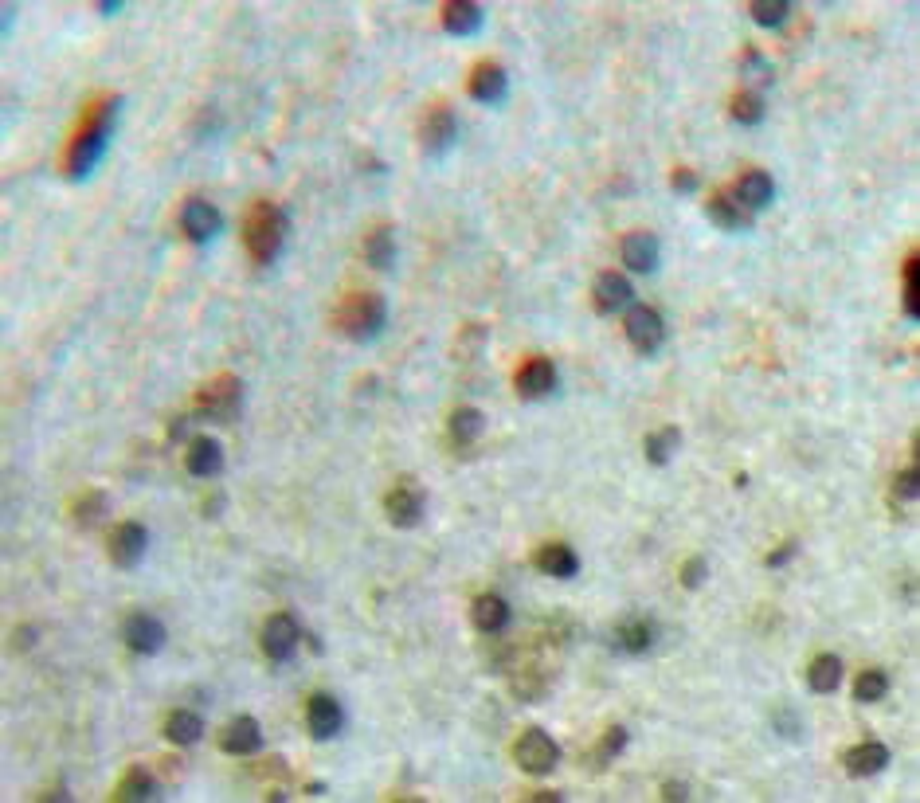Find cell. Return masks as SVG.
I'll list each match as a JSON object with an SVG mask.
<instances>
[{
  "label": "cell",
  "instance_id": "8",
  "mask_svg": "<svg viewBox=\"0 0 920 803\" xmlns=\"http://www.w3.org/2000/svg\"><path fill=\"white\" fill-rule=\"evenodd\" d=\"M623 330H627V341H631L639 353H654V349L666 341V322H662V314H658L654 306H631Z\"/></svg>",
  "mask_w": 920,
  "mask_h": 803
},
{
  "label": "cell",
  "instance_id": "24",
  "mask_svg": "<svg viewBox=\"0 0 920 803\" xmlns=\"http://www.w3.org/2000/svg\"><path fill=\"white\" fill-rule=\"evenodd\" d=\"M705 212H709V220H713L717 228H725V232H740V228H748V224H752V216L736 204L733 192H713V196H709V204H705Z\"/></svg>",
  "mask_w": 920,
  "mask_h": 803
},
{
  "label": "cell",
  "instance_id": "1",
  "mask_svg": "<svg viewBox=\"0 0 920 803\" xmlns=\"http://www.w3.org/2000/svg\"><path fill=\"white\" fill-rule=\"evenodd\" d=\"M114 122H118V98H102L83 118V130H79V138L71 142V153H67V177L71 181H83V177L94 173L102 149L114 134Z\"/></svg>",
  "mask_w": 920,
  "mask_h": 803
},
{
  "label": "cell",
  "instance_id": "18",
  "mask_svg": "<svg viewBox=\"0 0 920 803\" xmlns=\"http://www.w3.org/2000/svg\"><path fill=\"white\" fill-rule=\"evenodd\" d=\"M533 565L541 568L545 576L572 580V576L580 572V557H576V549H572V545H564V541H549V545H541V549L533 553Z\"/></svg>",
  "mask_w": 920,
  "mask_h": 803
},
{
  "label": "cell",
  "instance_id": "11",
  "mask_svg": "<svg viewBox=\"0 0 920 803\" xmlns=\"http://www.w3.org/2000/svg\"><path fill=\"white\" fill-rule=\"evenodd\" d=\"M149 549V533L141 521H122L114 533H110V557L118 568H134L145 557Z\"/></svg>",
  "mask_w": 920,
  "mask_h": 803
},
{
  "label": "cell",
  "instance_id": "23",
  "mask_svg": "<svg viewBox=\"0 0 920 803\" xmlns=\"http://www.w3.org/2000/svg\"><path fill=\"white\" fill-rule=\"evenodd\" d=\"M470 619H474L478 631L498 635V631H506L509 627V604L502 596H494V592H490V596H478L474 608H470Z\"/></svg>",
  "mask_w": 920,
  "mask_h": 803
},
{
  "label": "cell",
  "instance_id": "4",
  "mask_svg": "<svg viewBox=\"0 0 920 803\" xmlns=\"http://www.w3.org/2000/svg\"><path fill=\"white\" fill-rule=\"evenodd\" d=\"M239 408H243V384H239L235 373H220L212 384H204L196 392V408L192 412L200 420H212V424H231L239 416Z\"/></svg>",
  "mask_w": 920,
  "mask_h": 803
},
{
  "label": "cell",
  "instance_id": "19",
  "mask_svg": "<svg viewBox=\"0 0 920 803\" xmlns=\"http://www.w3.org/2000/svg\"><path fill=\"white\" fill-rule=\"evenodd\" d=\"M466 91H470V98L474 102H502L509 91V79L506 71L498 67V63H478L474 71H470V83H466Z\"/></svg>",
  "mask_w": 920,
  "mask_h": 803
},
{
  "label": "cell",
  "instance_id": "26",
  "mask_svg": "<svg viewBox=\"0 0 920 803\" xmlns=\"http://www.w3.org/2000/svg\"><path fill=\"white\" fill-rule=\"evenodd\" d=\"M165 737H169L173 745H181V749L196 745V741L204 737V717L192 713V709H173L169 721H165Z\"/></svg>",
  "mask_w": 920,
  "mask_h": 803
},
{
  "label": "cell",
  "instance_id": "43",
  "mask_svg": "<svg viewBox=\"0 0 920 803\" xmlns=\"http://www.w3.org/2000/svg\"><path fill=\"white\" fill-rule=\"evenodd\" d=\"M795 553H799V541H787L783 549H776V553H768V561H764V565H768V568H783L787 561H791V557H795Z\"/></svg>",
  "mask_w": 920,
  "mask_h": 803
},
{
  "label": "cell",
  "instance_id": "14",
  "mask_svg": "<svg viewBox=\"0 0 920 803\" xmlns=\"http://www.w3.org/2000/svg\"><path fill=\"white\" fill-rule=\"evenodd\" d=\"M181 228L192 243H208V239L224 228V220H220L216 204H208V200H188L181 212Z\"/></svg>",
  "mask_w": 920,
  "mask_h": 803
},
{
  "label": "cell",
  "instance_id": "13",
  "mask_svg": "<svg viewBox=\"0 0 920 803\" xmlns=\"http://www.w3.org/2000/svg\"><path fill=\"white\" fill-rule=\"evenodd\" d=\"M517 392L525 396V400H545L552 388H556V365H552L549 357H533V361H525L521 369H517Z\"/></svg>",
  "mask_w": 920,
  "mask_h": 803
},
{
  "label": "cell",
  "instance_id": "5",
  "mask_svg": "<svg viewBox=\"0 0 920 803\" xmlns=\"http://www.w3.org/2000/svg\"><path fill=\"white\" fill-rule=\"evenodd\" d=\"M513 760L529 776H549L552 768H556V760H560V749H556V741H552L545 729H525L517 737V745H513Z\"/></svg>",
  "mask_w": 920,
  "mask_h": 803
},
{
  "label": "cell",
  "instance_id": "36",
  "mask_svg": "<svg viewBox=\"0 0 920 803\" xmlns=\"http://www.w3.org/2000/svg\"><path fill=\"white\" fill-rule=\"evenodd\" d=\"M623 745H627V729H623V725H611V729L599 737L596 764H607V760H615V756L623 753Z\"/></svg>",
  "mask_w": 920,
  "mask_h": 803
},
{
  "label": "cell",
  "instance_id": "39",
  "mask_svg": "<svg viewBox=\"0 0 920 803\" xmlns=\"http://www.w3.org/2000/svg\"><path fill=\"white\" fill-rule=\"evenodd\" d=\"M917 267H920V259H917V251L905 259V314L909 318H917Z\"/></svg>",
  "mask_w": 920,
  "mask_h": 803
},
{
  "label": "cell",
  "instance_id": "34",
  "mask_svg": "<svg viewBox=\"0 0 920 803\" xmlns=\"http://www.w3.org/2000/svg\"><path fill=\"white\" fill-rule=\"evenodd\" d=\"M885 690H889V674L885 670H862L854 678V698L858 702H881Z\"/></svg>",
  "mask_w": 920,
  "mask_h": 803
},
{
  "label": "cell",
  "instance_id": "35",
  "mask_svg": "<svg viewBox=\"0 0 920 803\" xmlns=\"http://www.w3.org/2000/svg\"><path fill=\"white\" fill-rule=\"evenodd\" d=\"M787 12H791L787 0H752V4H748V16H752L760 28H780L783 20H787Z\"/></svg>",
  "mask_w": 920,
  "mask_h": 803
},
{
  "label": "cell",
  "instance_id": "27",
  "mask_svg": "<svg viewBox=\"0 0 920 803\" xmlns=\"http://www.w3.org/2000/svg\"><path fill=\"white\" fill-rule=\"evenodd\" d=\"M365 259H368V267H376V271H392V267H396V232H392L388 224L376 228V232H368Z\"/></svg>",
  "mask_w": 920,
  "mask_h": 803
},
{
  "label": "cell",
  "instance_id": "17",
  "mask_svg": "<svg viewBox=\"0 0 920 803\" xmlns=\"http://www.w3.org/2000/svg\"><path fill=\"white\" fill-rule=\"evenodd\" d=\"M619 255H623L627 271L650 275L658 267V239L650 236V232H627V236L619 239Z\"/></svg>",
  "mask_w": 920,
  "mask_h": 803
},
{
  "label": "cell",
  "instance_id": "40",
  "mask_svg": "<svg viewBox=\"0 0 920 803\" xmlns=\"http://www.w3.org/2000/svg\"><path fill=\"white\" fill-rule=\"evenodd\" d=\"M893 498H897V502H917L920 498V478H917L913 467L893 478Z\"/></svg>",
  "mask_w": 920,
  "mask_h": 803
},
{
  "label": "cell",
  "instance_id": "41",
  "mask_svg": "<svg viewBox=\"0 0 920 803\" xmlns=\"http://www.w3.org/2000/svg\"><path fill=\"white\" fill-rule=\"evenodd\" d=\"M705 576H709L705 557H690L686 568H682V588H701V584H705Z\"/></svg>",
  "mask_w": 920,
  "mask_h": 803
},
{
  "label": "cell",
  "instance_id": "32",
  "mask_svg": "<svg viewBox=\"0 0 920 803\" xmlns=\"http://www.w3.org/2000/svg\"><path fill=\"white\" fill-rule=\"evenodd\" d=\"M729 114H733V122H740V126H756V122H764V95H760V91H752V87L736 91L733 102H729Z\"/></svg>",
  "mask_w": 920,
  "mask_h": 803
},
{
  "label": "cell",
  "instance_id": "45",
  "mask_svg": "<svg viewBox=\"0 0 920 803\" xmlns=\"http://www.w3.org/2000/svg\"><path fill=\"white\" fill-rule=\"evenodd\" d=\"M533 803H560V792H541V796H533Z\"/></svg>",
  "mask_w": 920,
  "mask_h": 803
},
{
  "label": "cell",
  "instance_id": "37",
  "mask_svg": "<svg viewBox=\"0 0 920 803\" xmlns=\"http://www.w3.org/2000/svg\"><path fill=\"white\" fill-rule=\"evenodd\" d=\"M102 514H106V494H98V490H94V494H83L79 506H75V521H79V525H94Z\"/></svg>",
  "mask_w": 920,
  "mask_h": 803
},
{
  "label": "cell",
  "instance_id": "20",
  "mask_svg": "<svg viewBox=\"0 0 920 803\" xmlns=\"http://www.w3.org/2000/svg\"><path fill=\"white\" fill-rule=\"evenodd\" d=\"M306 725H310V733H314L318 741L337 737V729H341V706H337V698L314 694V698L306 702Z\"/></svg>",
  "mask_w": 920,
  "mask_h": 803
},
{
  "label": "cell",
  "instance_id": "6",
  "mask_svg": "<svg viewBox=\"0 0 920 803\" xmlns=\"http://www.w3.org/2000/svg\"><path fill=\"white\" fill-rule=\"evenodd\" d=\"M298 639H302V623H298L290 612H275L267 623H263L259 647H263V655H267L271 662H286L290 655H294Z\"/></svg>",
  "mask_w": 920,
  "mask_h": 803
},
{
  "label": "cell",
  "instance_id": "16",
  "mask_svg": "<svg viewBox=\"0 0 920 803\" xmlns=\"http://www.w3.org/2000/svg\"><path fill=\"white\" fill-rule=\"evenodd\" d=\"M220 749L228 756H251L263 749V729H259V721L255 717H235L228 729L220 733Z\"/></svg>",
  "mask_w": 920,
  "mask_h": 803
},
{
  "label": "cell",
  "instance_id": "44",
  "mask_svg": "<svg viewBox=\"0 0 920 803\" xmlns=\"http://www.w3.org/2000/svg\"><path fill=\"white\" fill-rule=\"evenodd\" d=\"M662 796H666V800H686V796H690V788H686V784H678V780H670V784H662Z\"/></svg>",
  "mask_w": 920,
  "mask_h": 803
},
{
  "label": "cell",
  "instance_id": "12",
  "mask_svg": "<svg viewBox=\"0 0 920 803\" xmlns=\"http://www.w3.org/2000/svg\"><path fill=\"white\" fill-rule=\"evenodd\" d=\"M384 514H388L392 525L412 529V525L423 521V494H419L415 486H408V482L392 486V490H388V498H384Z\"/></svg>",
  "mask_w": 920,
  "mask_h": 803
},
{
  "label": "cell",
  "instance_id": "10",
  "mask_svg": "<svg viewBox=\"0 0 920 803\" xmlns=\"http://www.w3.org/2000/svg\"><path fill=\"white\" fill-rule=\"evenodd\" d=\"M592 298H596L599 314H619V310H627L635 302V286L619 271H599L596 286H592Z\"/></svg>",
  "mask_w": 920,
  "mask_h": 803
},
{
  "label": "cell",
  "instance_id": "15",
  "mask_svg": "<svg viewBox=\"0 0 920 803\" xmlns=\"http://www.w3.org/2000/svg\"><path fill=\"white\" fill-rule=\"evenodd\" d=\"M772 196H776V181L764 173V169H748L740 181L733 185V200L744 208V212H760V208H768L772 204Z\"/></svg>",
  "mask_w": 920,
  "mask_h": 803
},
{
  "label": "cell",
  "instance_id": "33",
  "mask_svg": "<svg viewBox=\"0 0 920 803\" xmlns=\"http://www.w3.org/2000/svg\"><path fill=\"white\" fill-rule=\"evenodd\" d=\"M157 792V784H153V772L149 768H141V764H134L130 772H126V780L118 784V792H114V800L130 803V800H149Z\"/></svg>",
  "mask_w": 920,
  "mask_h": 803
},
{
  "label": "cell",
  "instance_id": "31",
  "mask_svg": "<svg viewBox=\"0 0 920 803\" xmlns=\"http://www.w3.org/2000/svg\"><path fill=\"white\" fill-rule=\"evenodd\" d=\"M807 678H811V690H815V694H834L838 682H842V662H838V655H819V659L811 662Z\"/></svg>",
  "mask_w": 920,
  "mask_h": 803
},
{
  "label": "cell",
  "instance_id": "29",
  "mask_svg": "<svg viewBox=\"0 0 920 803\" xmlns=\"http://www.w3.org/2000/svg\"><path fill=\"white\" fill-rule=\"evenodd\" d=\"M682 447V427H662V431H650L646 435V459L650 467H666L674 459V451Z\"/></svg>",
  "mask_w": 920,
  "mask_h": 803
},
{
  "label": "cell",
  "instance_id": "3",
  "mask_svg": "<svg viewBox=\"0 0 920 803\" xmlns=\"http://www.w3.org/2000/svg\"><path fill=\"white\" fill-rule=\"evenodd\" d=\"M384 322H388V306H384V298L372 294V290L345 294L341 306H337V314H333V326L345 333V337H353V341L376 337V333L384 330Z\"/></svg>",
  "mask_w": 920,
  "mask_h": 803
},
{
  "label": "cell",
  "instance_id": "9",
  "mask_svg": "<svg viewBox=\"0 0 920 803\" xmlns=\"http://www.w3.org/2000/svg\"><path fill=\"white\" fill-rule=\"evenodd\" d=\"M122 639L134 655H157L165 647V623L149 612H134L122 623Z\"/></svg>",
  "mask_w": 920,
  "mask_h": 803
},
{
  "label": "cell",
  "instance_id": "22",
  "mask_svg": "<svg viewBox=\"0 0 920 803\" xmlns=\"http://www.w3.org/2000/svg\"><path fill=\"white\" fill-rule=\"evenodd\" d=\"M184 467H188V474H196V478H212V474L224 471V447L216 439L200 435V439H192V447L184 455Z\"/></svg>",
  "mask_w": 920,
  "mask_h": 803
},
{
  "label": "cell",
  "instance_id": "25",
  "mask_svg": "<svg viewBox=\"0 0 920 803\" xmlns=\"http://www.w3.org/2000/svg\"><path fill=\"white\" fill-rule=\"evenodd\" d=\"M443 28L451 36H474L482 28V8L474 0H451V4H443Z\"/></svg>",
  "mask_w": 920,
  "mask_h": 803
},
{
  "label": "cell",
  "instance_id": "38",
  "mask_svg": "<svg viewBox=\"0 0 920 803\" xmlns=\"http://www.w3.org/2000/svg\"><path fill=\"white\" fill-rule=\"evenodd\" d=\"M740 71H744V75H752V79H760V87H768V83H772V67H768V59H764L756 48H748L744 55H740Z\"/></svg>",
  "mask_w": 920,
  "mask_h": 803
},
{
  "label": "cell",
  "instance_id": "42",
  "mask_svg": "<svg viewBox=\"0 0 920 803\" xmlns=\"http://www.w3.org/2000/svg\"><path fill=\"white\" fill-rule=\"evenodd\" d=\"M670 189L686 192V196L697 192V173H693V169H674V173H670Z\"/></svg>",
  "mask_w": 920,
  "mask_h": 803
},
{
  "label": "cell",
  "instance_id": "28",
  "mask_svg": "<svg viewBox=\"0 0 920 803\" xmlns=\"http://www.w3.org/2000/svg\"><path fill=\"white\" fill-rule=\"evenodd\" d=\"M650 643H654V623L650 619H627L615 631V647L627 651V655H643V651H650Z\"/></svg>",
  "mask_w": 920,
  "mask_h": 803
},
{
  "label": "cell",
  "instance_id": "30",
  "mask_svg": "<svg viewBox=\"0 0 920 803\" xmlns=\"http://www.w3.org/2000/svg\"><path fill=\"white\" fill-rule=\"evenodd\" d=\"M447 431H451V439L455 443H478L482 439V431H486V416L478 412V408H459L455 416H451V424H447Z\"/></svg>",
  "mask_w": 920,
  "mask_h": 803
},
{
  "label": "cell",
  "instance_id": "7",
  "mask_svg": "<svg viewBox=\"0 0 920 803\" xmlns=\"http://www.w3.org/2000/svg\"><path fill=\"white\" fill-rule=\"evenodd\" d=\"M455 142H459V118H455V110L447 102L431 106L427 118L419 122V145L427 153H447Z\"/></svg>",
  "mask_w": 920,
  "mask_h": 803
},
{
  "label": "cell",
  "instance_id": "21",
  "mask_svg": "<svg viewBox=\"0 0 920 803\" xmlns=\"http://www.w3.org/2000/svg\"><path fill=\"white\" fill-rule=\"evenodd\" d=\"M842 764H846V772H850L854 780H866V776H877V772L889 764V749H885L881 741H866V745L846 749Z\"/></svg>",
  "mask_w": 920,
  "mask_h": 803
},
{
  "label": "cell",
  "instance_id": "2",
  "mask_svg": "<svg viewBox=\"0 0 920 803\" xmlns=\"http://www.w3.org/2000/svg\"><path fill=\"white\" fill-rule=\"evenodd\" d=\"M243 243H247V255L259 267L275 263L282 243H286V212L271 200H255L247 220H243Z\"/></svg>",
  "mask_w": 920,
  "mask_h": 803
}]
</instances>
